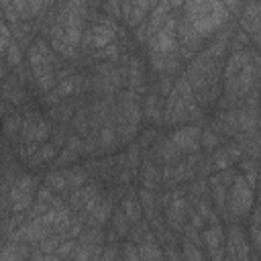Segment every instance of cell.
Wrapping results in <instances>:
<instances>
[{"label":"cell","instance_id":"1","mask_svg":"<svg viewBox=\"0 0 261 261\" xmlns=\"http://www.w3.org/2000/svg\"><path fill=\"white\" fill-rule=\"evenodd\" d=\"M204 116V112L198 108L194 100V90L190 88L184 73L173 82L171 92L165 98V110H163V122L161 124H179V122H196Z\"/></svg>","mask_w":261,"mask_h":261},{"label":"cell","instance_id":"2","mask_svg":"<svg viewBox=\"0 0 261 261\" xmlns=\"http://www.w3.org/2000/svg\"><path fill=\"white\" fill-rule=\"evenodd\" d=\"M253 206V188L245 181L241 173H237L232 186L228 188L226 196V212L224 220L226 222H241L249 216V208Z\"/></svg>","mask_w":261,"mask_h":261},{"label":"cell","instance_id":"3","mask_svg":"<svg viewBox=\"0 0 261 261\" xmlns=\"http://www.w3.org/2000/svg\"><path fill=\"white\" fill-rule=\"evenodd\" d=\"M37 190H39L37 175H31V173H24L22 171L14 179V184L10 186V190H8V210L12 214L27 212L33 206V200H35Z\"/></svg>","mask_w":261,"mask_h":261},{"label":"cell","instance_id":"4","mask_svg":"<svg viewBox=\"0 0 261 261\" xmlns=\"http://www.w3.org/2000/svg\"><path fill=\"white\" fill-rule=\"evenodd\" d=\"M224 230L220 226V222L216 224H210L206 228H202L200 232V243L206 245V251H208V257L212 261H224Z\"/></svg>","mask_w":261,"mask_h":261},{"label":"cell","instance_id":"5","mask_svg":"<svg viewBox=\"0 0 261 261\" xmlns=\"http://www.w3.org/2000/svg\"><path fill=\"white\" fill-rule=\"evenodd\" d=\"M155 2H120V18L124 20L126 27L137 29L147 18Z\"/></svg>","mask_w":261,"mask_h":261},{"label":"cell","instance_id":"6","mask_svg":"<svg viewBox=\"0 0 261 261\" xmlns=\"http://www.w3.org/2000/svg\"><path fill=\"white\" fill-rule=\"evenodd\" d=\"M243 14H241V31L249 33L253 37V45L257 47L259 43V12H261V4L259 2H249L243 4Z\"/></svg>","mask_w":261,"mask_h":261},{"label":"cell","instance_id":"7","mask_svg":"<svg viewBox=\"0 0 261 261\" xmlns=\"http://www.w3.org/2000/svg\"><path fill=\"white\" fill-rule=\"evenodd\" d=\"M20 128H22V114L16 110L14 114H10V116H6L4 120H2V137H6L14 147L20 143Z\"/></svg>","mask_w":261,"mask_h":261},{"label":"cell","instance_id":"8","mask_svg":"<svg viewBox=\"0 0 261 261\" xmlns=\"http://www.w3.org/2000/svg\"><path fill=\"white\" fill-rule=\"evenodd\" d=\"M57 153H59V147H55L51 141H47V143H43V145H39V149L35 151V155L29 159V167H33V169H37V167H41V165H45L47 161H53L55 157H57Z\"/></svg>","mask_w":261,"mask_h":261},{"label":"cell","instance_id":"9","mask_svg":"<svg viewBox=\"0 0 261 261\" xmlns=\"http://www.w3.org/2000/svg\"><path fill=\"white\" fill-rule=\"evenodd\" d=\"M110 230L118 237V239H126L128 230H130V222L128 218L124 216V212L118 208V210H112V216H110Z\"/></svg>","mask_w":261,"mask_h":261},{"label":"cell","instance_id":"10","mask_svg":"<svg viewBox=\"0 0 261 261\" xmlns=\"http://www.w3.org/2000/svg\"><path fill=\"white\" fill-rule=\"evenodd\" d=\"M4 59H6L8 67H18V65L24 61V59H22V49H20L14 41H10L8 49L4 51Z\"/></svg>","mask_w":261,"mask_h":261},{"label":"cell","instance_id":"11","mask_svg":"<svg viewBox=\"0 0 261 261\" xmlns=\"http://www.w3.org/2000/svg\"><path fill=\"white\" fill-rule=\"evenodd\" d=\"M73 247H75V239H65V241L55 249V253H53V255H55V257H59V259H61V257H69V255H71V251H73Z\"/></svg>","mask_w":261,"mask_h":261},{"label":"cell","instance_id":"12","mask_svg":"<svg viewBox=\"0 0 261 261\" xmlns=\"http://www.w3.org/2000/svg\"><path fill=\"white\" fill-rule=\"evenodd\" d=\"M16 112V108L10 104V102H6L4 98H0V120H4L6 116H10V114H14Z\"/></svg>","mask_w":261,"mask_h":261},{"label":"cell","instance_id":"13","mask_svg":"<svg viewBox=\"0 0 261 261\" xmlns=\"http://www.w3.org/2000/svg\"><path fill=\"white\" fill-rule=\"evenodd\" d=\"M8 63H6V59H4V55H0V84L6 80V75H8Z\"/></svg>","mask_w":261,"mask_h":261}]
</instances>
